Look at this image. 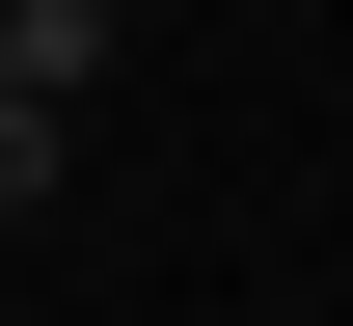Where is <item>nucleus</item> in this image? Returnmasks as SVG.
Masks as SVG:
<instances>
[{
	"mask_svg": "<svg viewBox=\"0 0 353 326\" xmlns=\"http://www.w3.org/2000/svg\"><path fill=\"white\" fill-rule=\"evenodd\" d=\"M109 54H136V0H0V82H28V109H82Z\"/></svg>",
	"mask_w": 353,
	"mask_h": 326,
	"instance_id": "1",
	"label": "nucleus"
},
{
	"mask_svg": "<svg viewBox=\"0 0 353 326\" xmlns=\"http://www.w3.org/2000/svg\"><path fill=\"white\" fill-rule=\"evenodd\" d=\"M54 190H82V109H28V82H0V218H54Z\"/></svg>",
	"mask_w": 353,
	"mask_h": 326,
	"instance_id": "2",
	"label": "nucleus"
},
{
	"mask_svg": "<svg viewBox=\"0 0 353 326\" xmlns=\"http://www.w3.org/2000/svg\"><path fill=\"white\" fill-rule=\"evenodd\" d=\"M245 326H326V299H245Z\"/></svg>",
	"mask_w": 353,
	"mask_h": 326,
	"instance_id": "3",
	"label": "nucleus"
}]
</instances>
